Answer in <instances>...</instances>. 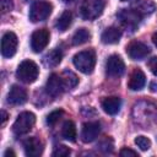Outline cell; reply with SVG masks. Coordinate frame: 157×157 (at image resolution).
I'll use <instances>...</instances> for the list:
<instances>
[{"instance_id":"cell-9","label":"cell","mask_w":157,"mask_h":157,"mask_svg":"<svg viewBox=\"0 0 157 157\" xmlns=\"http://www.w3.org/2000/svg\"><path fill=\"white\" fill-rule=\"evenodd\" d=\"M118 17H119V20L121 21V23H123L124 26H126V27L134 29V28L140 23L141 18H142V15H141L137 10L124 9V10H121V11L118 13Z\"/></svg>"},{"instance_id":"cell-21","label":"cell","mask_w":157,"mask_h":157,"mask_svg":"<svg viewBox=\"0 0 157 157\" xmlns=\"http://www.w3.org/2000/svg\"><path fill=\"white\" fill-rule=\"evenodd\" d=\"M90 38H91V33L86 28H80L72 36V44L74 45H81V44L86 43L87 40H90Z\"/></svg>"},{"instance_id":"cell-16","label":"cell","mask_w":157,"mask_h":157,"mask_svg":"<svg viewBox=\"0 0 157 157\" xmlns=\"http://www.w3.org/2000/svg\"><path fill=\"white\" fill-rule=\"evenodd\" d=\"M120 38H121V31L115 26L108 27L101 36V39L104 44H115L120 40Z\"/></svg>"},{"instance_id":"cell-3","label":"cell","mask_w":157,"mask_h":157,"mask_svg":"<svg viewBox=\"0 0 157 157\" xmlns=\"http://www.w3.org/2000/svg\"><path fill=\"white\" fill-rule=\"evenodd\" d=\"M34 123H36V115L32 112H22L16 118L12 125V131L17 136L25 135L33 128Z\"/></svg>"},{"instance_id":"cell-15","label":"cell","mask_w":157,"mask_h":157,"mask_svg":"<svg viewBox=\"0 0 157 157\" xmlns=\"http://www.w3.org/2000/svg\"><path fill=\"white\" fill-rule=\"evenodd\" d=\"M145 83H146V76H145L144 71L140 69H135L130 75L128 87L131 91H140L144 88Z\"/></svg>"},{"instance_id":"cell-6","label":"cell","mask_w":157,"mask_h":157,"mask_svg":"<svg viewBox=\"0 0 157 157\" xmlns=\"http://www.w3.org/2000/svg\"><path fill=\"white\" fill-rule=\"evenodd\" d=\"M50 39V33L48 29L45 28H40L37 29L32 33L31 36V48L34 53H39L42 52L49 43Z\"/></svg>"},{"instance_id":"cell-13","label":"cell","mask_w":157,"mask_h":157,"mask_svg":"<svg viewBox=\"0 0 157 157\" xmlns=\"http://www.w3.org/2000/svg\"><path fill=\"white\" fill-rule=\"evenodd\" d=\"M101 131V125L98 121H88L82 125L81 139L83 142H92L96 140Z\"/></svg>"},{"instance_id":"cell-24","label":"cell","mask_w":157,"mask_h":157,"mask_svg":"<svg viewBox=\"0 0 157 157\" xmlns=\"http://www.w3.org/2000/svg\"><path fill=\"white\" fill-rule=\"evenodd\" d=\"M135 144H136L142 151H146V150H148V148L151 147V141H150V139H147L146 136H142V135L135 137Z\"/></svg>"},{"instance_id":"cell-34","label":"cell","mask_w":157,"mask_h":157,"mask_svg":"<svg viewBox=\"0 0 157 157\" xmlns=\"http://www.w3.org/2000/svg\"><path fill=\"white\" fill-rule=\"evenodd\" d=\"M64 2H70V1H72V0H63Z\"/></svg>"},{"instance_id":"cell-33","label":"cell","mask_w":157,"mask_h":157,"mask_svg":"<svg viewBox=\"0 0 157 157\" xmlns=\"http://www.w3.org/2000/svg\"><path fill=\"white\" fill-rule=\"evenodd\" d=\"M152 42H153V44L157 47V32L153 33V36H152Z\"/></svg>"},{"instance_id":"cell-11","label":"cell","mask_w":157,"mask_h":157,"mask_svg":"<svg viewBox=\"0 0 157 157\" xmlns=\"http://www.w3.org/2000/svg\"><path fill=\"white\" fill-rule=\"evenodd\" d=\"M126 53L132 60H141L147 56V54L150 53V48L141 42H131L126 47Z\"/></svg>"},{"instance_id":"cell-31","label":"cell","mask_w":157,"mask_h":157,"mask_svg":"<svg viewBox=\"0 0 157 157\" xmlns=\"http://www.w3.org/2000/svg\"><path fill=\"white\" fill-rule=\"evenodd\" d=\"M150 88L152 92H157V81H152L150 83Z\"/></svg>"},{"instance_id":"cell-5","label":"cell","mask_w":157,"mask_h":157,"mask_svg":"<svg viewBox=\"0 0 157 157\" xmlns=\"http://www.w3.org/2000/svg\"><path fill=\"white\" fill-rule=\"evenodd\" d=\"M53 10V5L49 1H36L29 10V20L36 23L39 21H44L45 18L49 17V15L52 13Z\"/></svg>"},{"instance_id":"cell-17","label":"cell","mask_w":157,"mask_h":157,"mask_svg":"<svg viewBox=\"0 0 157 157\" xmlns=\"http://www.w3.org/2000/svg\"><path fill=\"white\" fill-rule=\"evenodd\" d=\"M121 107V101L119 97H107L102 101V108L105 113L110 115H115Z\"/></svg>"},{"instance_id":"cell-30","label":"cell","mask_w":157,"mask_h":157,"mask_svg":"<svg viewBox=\"0 0 157 157\" xmlns=\"http://www.w3.org/2000/svg\"><path fill=\"white\" fill-rule=\"evenodd\" d=\"M7 118H9V115H7V113H6L5 110H1V125H4V124L6 123V120H7Z\"/></svg>"},{"instance_id":"cell-36","label":"cell","mask_w":157,"mask_h":157,"mask_svg":"<svg viewBox=\"0 0 157 157\" xmlns=\"http://www.w3.org/2000/svg\"><path fill=\"white\" fill-rule=\"evenodd\" d=\"M26 1H29V0H26Z\"/></svg>"},{"instance_id":"cell-10","label":"cell","mask_w":157,"mask_h":157,"mask_svg":"<svg viewBox=\"0 0 157 157\" xmlns=\"http://www.w3.org/2000/svg\"><path fill=\"white\" fill-rule=\"evenodd\" d=\"M64 90H65V87H64L61 76H59L56 74H52L48 77V81H47V85H45L47 93L52 97H58V96L61 94V92Z\"/></svg>"},{"instance_id":"cell-23","label":"cell","mask_w":157,"mask_h":157,"mask_svg":"<svg viewBox=\"0 0 157 157\" xmlns=\"http://www.w3.org/2000/svg\"><path fill=\"white\" fill-rule=\"evenodd\" d=\"M63 114H64V112H63L61 109H58V110L52 112V113L47 117V123H48V125H50V126L55 125V124L59 121V119L61 118Z\"/></svg>"},{"instance_id":"cell-2","label":"cell","mask_w":157,"mask_h":157,"mask_svg":"<svg viewBox=\"0 0 157 157\" xmlns=\"http://www.w3.org/2000/svg\"><path fill=\"white\" fill-rule=\"evenodd\" d=\"M39 74V69L37 66V64L32 60H23L16 71V76L18 80H21L22 82L26 83H32L37 80Z\"/></svg>"},{"instance_id":"cell-20","label":"cell","mask_w":157,"mask_h":157,"mask_svg":"<svg viewBox=\"0 0 157 157\" xmlns=\"http://www.w3.org/2000/svg\"><path fill=\"white\" fill-rule=\"evenodd\" d=\"M61 135L64 139L69 140V141H75L76 140V126L74 124V121L67 120L64 123L63 129H61Z\"/></svg>"},{"instance_id":"cell-14","label":"cell","mask_w":157,"mask_h":157,"mask_svg":"<svg viewBox=\"0 0 157 157\" xmlns=\"http://www.w3.org/2000/svg\"><path fill=\"white\" fill-rule=\"evenodd\" d=\"M27 101V92L25 88H22L18 85H13L7 94V102L13 104V105H18V104H23Z\"/></svg>"},{"instance_id":"cell-8","label":"cell","mask_w":157,"mask_h":157,"mask_svg":"<svg viewBox=\"0 0 157 157\" xmlns=\"http://www.w3.org/2000/svg\"><path fill=\"white\" fill-rule=\"evenodd\" d=\"M125 71V64L119 55H110L105 63V72L110 77H119Z\"/></svg>"},{"instance_id":"cell-32","label":"cell","mask_w":157,"mask_h":157,"mask_svg":"<svg viewBox=\"0 0 157 157\" xmlns=\"http://www.w3.org/2000/svg\"><path fill=\"white\" fill-rule=\"evenodd\" d=\"M4 156H5V157H7V156H15V152H13L12 150H6L5 153H4Z\"/></svg>"},{"instance_id":"cell-35","label":"cell","mask_w":157,"mask_h":157,"mask_svg":"<svg viewBox=\"0 0 157 157\" xmlns=\"http://www.w3.org/2000/svg\"><path fill=\"white\" fill-rule=\"evenodd\" d=\"M121 1H126V0H121Z\"/></svg>"},{"instance_id":"cell-27","label":"cell","mask_w":157,"mask_h":157,"mask_svg":"<svg viewBox=\"0 0 157 157\" xmlns=\"http://www.w3.org/2000/svg\"><path fill=\"white\" fill-rule=\"evenodd\" d=\"M13 9V4L11 0H1V11L2 13L10 12Z\"/></svg>"},{"instance_id":"cell-29","label":"cell","mask_w":157,"mask_h":157,"mask_svg":"<svg viewBox=\"0 0 157 157\" xmlns=\"http://www.w3.org/2000/svg\"><path fill=\"white\" fill-rule=\"evenodd\" d=\"M148 66H150V70L152 71V74L157 76V56L156 58H152L148 61Z\"/></svg>"},{"instance_id":"cell-19","label":"cell","mask_w":157,"mask_h":157,"mask_svg":"<svg viewBox=\"0 0 157 157\" xmlns=\"http://www.w3.org/2000/svg\"><path fill=\"white\" fill-rule=\"evenodd\" d=\"M71 21H72V13H71L70 11H64V12L61 13V16L58 18V21H56V23H55V27H56L58 31L65 32V31L70 27Z\"/></svg>"},{"instance_id":"cell-22","label":"cell","mask_w":157,"mask_h":157,"mask_svg":"<svg viewBox=\"0 0 157 157\" xmlns=\"http://www.w3.org/2000/svg\"><path fill=\"white\" fill-rule=\"evenodd\" d=\"M61 80H63V83H64L65 90H66V88L70 90V88L75 87V86L77 85V82H78L77 76H76L72 71H70V70H65V71L61 74Z\"/></svg>"},{"instance_id":"cell-18","label":"cell","mask_w":157,"mask_h":157,"mask_svg":"<svg viewBox=\"0 0 157 157\" xmlns=\"http://www.w3.org/2000/svg\"><path fill=\"white\" fill-rule=\"evenodd\" d=\"M61 58H63V53L60 49L55 48L53 49L52 52H49L44 58H43V63L45 66H49V67H54L56 66L60 61H61Z\"/></svg>"},{"instance_id":"cell-1","label":"cell","mask_w":157,"mask_h":157,"mask_svg":"<svg viewBox=\"0 0 157 157\" xmlns=\"http://www.w3.org/2000/svg\"><path fill=\"white\" fill-rule=\"evenodd\" d=\"M72 63L75 67L82 74H91L96 65V53L92 49L82 50L74 55Z\"/></svg>"},{"instance_id":"cell-28","label":"cell","mask_w":157,"mask_h":157,"mask_svg":"<svg viewBox=\"0 0 157 157\" xmlns=\"http://www.w3.org/2000/svg\"><path fill=\"white\" fill-rule=\"evenodd\" d=\"M119 155H120L121 157H136V156H139L137 152H135V151H132V150H130V148H126V147L121 148L120 152H119Z\"/></svg>"},{"instance_id":"cell-12","label":"cell","mask_w":157,"mask_h":157,"mask_svg":"<svg viewBox=\"0 0 157 157\" xmlns=\"http://www.w3.org/2000/svg\"><path fill=\"white\" fill-rule=\"evenodd\" d=\"M23 148H25L26 156L38 157L43 152V144L38 137L32 136V137H28L23 141Z\"/></svg>"},{"instance_id":"cell-4","label":"cell","mask_w":157,"mask_h":157,"mask_svg":"<svg viewBox=\"0 0 157 157\" xmlns=\"http://www.w3.org/2000/svg\"><path fill=\"white\" fill-rule=\"evenodd\" d=\"M104 1L103 0H83L80 6V13L85 20H94L103 12Z\"/></svg>"},{"instance_id":"cell-26","label":"cell","mask_w":157,"mask_h":157,"mask_svg":"<svg viewBox=\"0 0 157 157\" xmlns=\"http://www.w3.org/2000/svg\"><path fill=\"white\" fill-rule=\"evenodd\" d=\"M98 147L103 151V152H112L113 151V140L110 137H105L103 141L99 142Z\"/></svg>"},{"instance_id":"cell-7","label":"cell","mask_w":157,"mask_h":157,"mask_svg":"<svg viewBox=\"0 0 157 157\" xmlns=\"http://www.w3.org/2000/svg\"><path fill=\"white\" fill-rule=\"evenodd\" d=\"M17 37L13 32H6L1 38V54L5 58H11L17 50Z\"/></svg>"},{"instance_id":"cell-25","label":"cell","mask_w":157,"mask_h":157,"mask_svg":"<svg viewBox=\"0 0 157 157\" xmlns=\"http://www.w3.org/2000/svg\"><path fill=\"white\" fill-rule=\"evenodd\" d=\"M69 155H70V148L66 147V146H64V145L56 146L55 150L52 153L53 157H65V156H69Z\"/></svg>"}]
</instances>
